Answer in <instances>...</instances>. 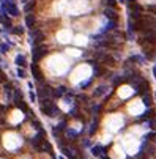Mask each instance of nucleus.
Here are the masks:
<instances>
[{
    "label": "nucleus",
    "instance_id": "1",
    "mask_svg": "<svg viewBox=\"0 0 156 159\" xmlns=\"http://www.w3.org/2000/svg\"><path fill=\"white\" fill-rule=\"evenodd\" d=\"M41 112L47 117H57L58 115V107L52 103L49 98H44L41 99Z\"/></svg>",
    "mask_w": 156,
    "mask_h": 159
},
{
    "label": "nucleus",
    "instance_id": "2",
    "mask_svg": "<svg viewBox=\"0 0 156 159\" xmlns=\"http://www.w3.org/2000/svg\"><path fill=\"white\" fill-rule=\"evenodd\" d=\"M46 54H47V47H46L44 44L35 46V47H33V63L39 62V60L46 55Z\"/></svg>",
    "mask_w": 156,
    "mask_h": 159
},
{
    "label": "nucleus",
    "instance_id": "3",
    "mask_svg": "<svg viewBox=\"0 0 156 159\" xmlns=\"http://www.w3.org/2000/svg\"><path fill=\"white\" fill-rule=\"evenodd\" d=\"M30 36H32V41H33L35 46H39L43 41H44V33L39 32V30H33V32L30 33Z\"/></svg>",
    "mask_w": 156,
    "mask_h": 159
},
{
    "label": "nucleus",
    "instance_id": "4",
    "mask_svg": "<svg viewBox=\"0 0 156 159\" xmlns=\"http://www.w3.org/2000/svg\"><path fill=\"white\" fill-rule=\"evenodd\" d=\"M52 93H54V90H52L51 87H47V85H44L43 88H38V96L41 98V99H44V98L51 96Z\"/></svg>",
    "mask_w": 156,
    "mask_h": 159
},
{
    "label": "nucleus",
    "instance_id": "5",
    "mask_svg": "<svg viewBox=\"0 0 156 159\" xmlns=\"http://www.w3.org/2000/svg\"><path fill=\"white\" fill-rule=\"evenodd\" d=\"M107 91H109V87L107 85H99V87H96V90L93 91V96L95 98H101V96H104Z\"/></svg>",
    "mask_w": 156,
    "mask_h": 159
},
{
    "label": "nucleus",
    "instance_id": "6",
    "mask_svg": "<svg viewBox=\"0 0 156 159\" xmlns=\"http://www.w3.org/2000/svg\"><path fill=\"white\" fill-rule=\"evenodd\" d=\"M32 73H33V77H35V80H36V82H44V77H43L41 71L36 68V65H35V63L32 65Z\"/></svg>",
    "mask_w": 156,
    "mask_h": 159
},
{
    "label": "nucleus",
    "instance_id": "7",
    "mask_svg": "<svg viewBox=\"0 0 156 159\" xmlns=\"http://www.w3.org/2000/svg\"><path fill=\"white\" fill-rule=\"evenodd\" d=\"M38 151H44V153H52V145L49 143L47 140H43V143L36 148Z\"/></svg>",
    "mask_w": 156,
    "mask_h": 159
},
{
    "label": "nucleus",
    "instance_id": "8",
    "mask_svg": "<svg viewBox=\"0 0 156 159\" xmlns=\"http://www.w3.org/2000/svg\"><path fill=\"white\" fill-rule=\"evenodd\" d=\"M104 147H101V145H96V147H93L92 148V154L93 156H99V158H102L104 156Z\"/></svg>",
    "mask_w": 156,
    "mask_h": 159
},
{
    "label": "nucleus",
    "instance_id": "9",
    "mask_svg": "<svg viewBox=\"0 0 156 159\" xmlns=\"http://www.w3.org/2000/svg\"><path fill=\"white\" fill-rule=\"evenodd\" d=\"M104 16L109 18L111 21H117V13H115L114 8H106L104 10Z\"/></svg>",
    "mask_w": 156,
    "mask_h": 159
},
{
    "label": "nucleus",
    "instance_id": "10",
    "mask_svg": "<svg viewBox=\"0 0 156 159\" xmlns=\"http://www.w3.org/2000/svg\"><path fill=\"white\" fill-rule=\"evenodd\" d=\"M35 24H36L35 16H32V14H27V16H25V27L33 29V27H35Z\"/></svg>",
    "mask_w": 156,
    "mask_h": 159
},
{
    "label": "nucleus",
    "instance_id": "11",
    "mask_svg": "<svg viewBox=\"0 0 156 159\" xmlns=\"http://www.w3.org/2000/svg\"><path fill=\"white\" fill-rule=\"evenodd\" d=\"M14 62H16V65H18L19 68H24V66H27V60H25L24 55H18Z\"/></svg>",
    "mask_w": 156,
    "mask_h": 159
},
{
    "label": "nucleus",
    "instance_id": "12",
    "mask_svg": "<svg viewBox=\"0 0 156 159\" xmlns=\"http://www.w3.org/2000/svg\"><path fill=\"white\" fill-rule=\"evenodd\" d=\"M65 93H66V87H57V88L54 90V93H52V96L60 98V96H63Z\"/></svg>",
    "mask_w": 156,
    "mask_h": 159
},
{
    "label": "nucleus",
    "instance_id": "13",
    "mask_svg": "<svg viewBox=\"0 0 156 159\" xmlns=\"http://www.w3.org/2000/svg\"><path fill=\"white\" fill-rule=\"evenodd\" d=\"M0 22H3L6 27L11 25V19H9L8 16H5V11H0Z\"/></svg>",
    "mask_w": 156,
    "mask_h": 159
},
{
    "label": "nucleus",
    "instance_id": "14",
    "mask_svg": "<svg viewBox=\"0 0 156 159\" xmlns=\"http://www.w3.org/2000/svg\"><path fill=\"white\" fill-rule=\"evenodd\" d=\"M35 5H36L35 0H33V2L25 3V5H24V13H32V11H33V8H35Z\"/></svg>",
    "mask_w": 156,
    "mask_h": 159
},
{
    "label": "nucleus",
    "instance_id": "15",
    "mask_svg": "<svg viewBox=\"0 0 156 159\" xmlns=\"http://www.w3.org/2000/svg\"><path fill=\"white\" fill-rule=\"evenodd\" d=\"M66 137L69 139V140H74L76 137H77V131H73V129H68L66 131Z\"/></svg>",
    "mask_w": 156,
    "mask_h": 159
},
{
    "label": "nucleus",
    "instance_id": "16",
    "mask_svg": "<svg viewBox=\"0 0 156 159\" xmlns=\"http://www.w3.org/2000/svg\"><path fill=\"white\" fill-rule=\"evenodd\" d=\"M62 151H63V154H65V156H68L69 159H76V158H74V154L71 153V150H69V148L63 147V148H62Z\"/></svg>",
    "mask_w": 156,
    "mask_h": 159
},
{
    "label": "nucleus",
    "instance_id": "17",
    "mask_svg": "<svg viewBox=\"0 0 156 159\" xmlns=\"http://www.w3.org/2000/svg\"><path fill=\"white\" fill-rule=\"evenodd\" d=\"M96 129H98V121H93V123H92V128H90V131H88V132H90V136L92 134H95L96 132Z\"/></svg>",
    "mask_w": 156,
    "mask_h": 159
},
{
    "label": "nucleus",
    "instance_id": "18",
    "mask_svg": "<svg viewBox=\"0 0 156 159\" xmlns=\"http://www.w3.org/2000/svg\"><path fill=\"white\" fill-rule=\"evenodd\" d=\"M144 104H145V106H150V104H151V98H150V93L144 94Z\"/></svg>",
    "mask_w": 156,
    "mask_h": 159
},
{
    "label": "nucleus",
    "instance_id": "19",
    "mask_svg": "<svg viewBox=\"0 0 156 159\" xmlns=\"http://www.w3.org/2000/svg\"><path fill=\"white\" fill-rule=\"evenodd\" d=\"M18 106L21 107V110H24V112H30V110H28V107H27V104L22 103V101H21V103H18Z\"/></svg>",
    "mask_w": 156,
    "mask_h": 159
},
{
    "label": "nucleus",
    "instance_id": "20",
    "mask_svg": "<svg viewBox=\"0 0 156 159\" xmlns=\"http://www.w3.org/2000/svg\"><path fill=\"white\" fill-rule=\"evenodd\" d=\"M106 5H107L109 8H115V6H117V2H115V0H106Z\"/></svg>",
    "mask_w": 156,
    "mask_h": 159
},
{
    "label": "nucleus",
    "instance_id": "21",
    "mask_svg": "<svg viewBox=\"0 0 156 159\" xmlns=\"http://www.w3.org/2000/svg\"><path fill=\"white\" fill-rule=\"evenodd\" d=\"M18 76L24 79V77L27 76V74H25V69H24V68H18Z\"/></svg>",
    "mask_w": 156,
    "mask_h": 159
},
{
    "label": "nucleus",
    "instance_id": "22",
    "mask_svg": "<svg viewBox=\"0 0 156 159\" xmlns=\"http://www.w3.org/2000/svg\"><path fill=\"white\" fill-rule=\"evenodd\" d=\"M13 32L18 33V35H22V33H24V29H22V27H16V29H13Z\"/></svg>",
    "mask_w": 156,
    "mask_h": 159
},
{
    "label": "nucleus",
    "instance_id": "23",
    "mask_svg": "<svg viewBox=\"0 0 156 159\" xmlns=\"http://www.w3.org/2000/svg\"><path fill=\"white\" fill-rule=\"evenodd\" d=\"M90 84H92V79H87V80H84V82H82V84H81V85H79V87H81V88H84V87L90 85Z\"/></svg>",
    "mask_w": 156,
    "mask_h": 159
},
{
    "label": "nucleus",
    "instance_id": "24",
    "mask_svg": "<svg viewBox=\"0 0 156 159\" xmlns=\"http://www.w3.org/2000/svg\"><path fill=\"white\" fill-rule=\"evenodd\" d=\"M0 82H6V77H5V74L0 71Z\"/></svg>",
    "mask_w": 156,
    "mask_h": 159
},
{
    "label": "nucleus",
    "instance_id": "25",
    "mask_svg": "<svg viewBox=\"0 0 156 159\" xmlns=\"http://www.w3.org/2000/svg\"><path fill=\"white\" fill-rule=\"evenodd\" d=\"M0 49H2V52H8V46H6V44H2V46H0Z\"/></svg>",
    "mask_w": 156,
    "mask_h": 159
},
{
    "label": "nucleus",
    "instance_id": "26",
    "mask_svg": "<svg viewBox=\"0 0 156 159\" xmlns=\"http://www.w3.org/2000/svg\"><path fill=\"white\" fill-rule=\"evenodd\" d=\"M30 99L35 101V93H33V91H30Z\"/></svg>",
    "mask_w": 156,
    "mask_h": 159
},
{
    "label": "nucleus",
    "instance_id": "27",
    "mask_svg": "<svg viewBox=\"0 0 156 159\" xmlns=\"http://www.w3.org/2000/svg\"><path fill=\"white\" fill-rule=\"evenodd\" d=\"M22 2H24V5H25V3H28V2H33V0H22Z\"/></svg>",
    "mask_w": 156,
    "mask_h": 159
},
{
    "label": "nucleus",
    "instance_id": "28",
    "mask_svg": "<svg viewBox=\"0 0 156 159\" xmlns=\"http://www.w3.org/2000/svg\"><path fill=\"white\" fill-rule=\"evenodd\" d=\"M3 110H5V107H3V106H0V112H3Z\"/></svg>",
    "mask_w": 156,
    "mask_h": 159
},
{
    "label": "nucleus",
    "instance_id": "29",
    "mask_svg": "<svg viewBox=\"0 0 156 159\" xmlns=\"http://www.w3.org/2000/svg\"><path fill=\"white\" fill-rule=\"evenodd\" d=\"M128 2H129V3H132V5H134V3H136V0H128Z\"/></svg>",
    "mask_w": 156,
    "mask_h": 159
},
{
    "label": "nucleus",
    "instance_id": "30",
    "mask_svg": "<svg viewBox=\"0 0 156 159\" xmlns=\"http://www.w3.org/2000/svg\"><path fill=\"white\" fill-rule=\"evenodd\" d=\"M155 76H156V66H155Z\"/></svg>",
    "mask_w": 156,
    "mask_h": 159
}]
</instances>
